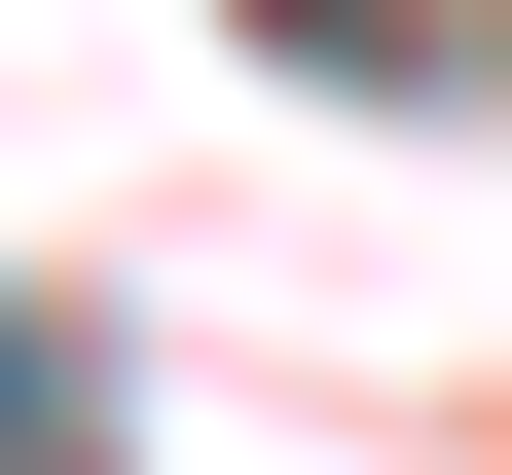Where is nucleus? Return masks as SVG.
<instances>
[{
    "instance_id": "1",
    "label": "nucleus",
    "mask_w": 512,
    "mask_h": 475,
    "mask_svg": "<svg viewBox=\"0 0 512 475\" xmlns=\"http://www.w3.org/2000/svg\"><path fill=\"white\" fill-rule=\"evenodd\" d=\"M0 475H74V366H37V329H0Z\"/></svg>"
}]
</instances>
